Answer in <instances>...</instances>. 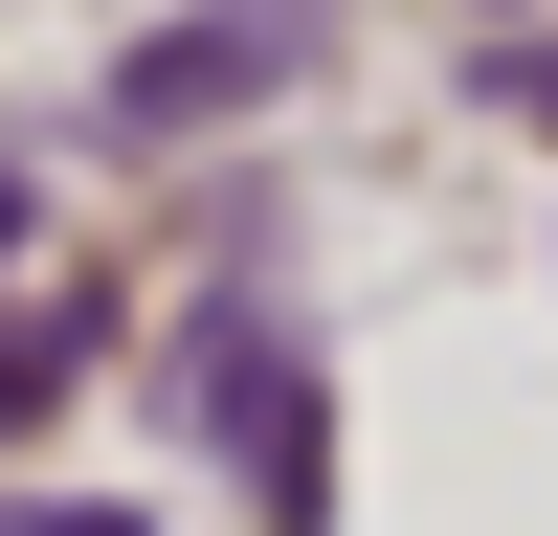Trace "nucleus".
<instances>
[{"label":"nucleus","mask_w":558,"mask_h":536,"mask_svg":"<svg viewBox=\"0 0 558 536\" xmlns=\"http://www.w3.org/2000/svg\"><path fill=\"white\" fill-rule=\"evenodd\" d=\"M179 402H202V447L246 470V514H268V536L336 514V425H313V357L268 336V313H202V336H179Z\"/></svg>","instance_id":"obj_1"},{"label":"nucleus","mask_w":558,"mask_h":536,"mask_svg":"<svg viewBox=\"0 0 558 536\" xmlns=\"http://www.w3.org/2000/svg\"><path fill=\"white\" fill-rule=\"evenodd\" d=\"M313 23H336V0H179V23L134 45V68H112V134H134V157H179V134L268 112V89L313 68Z\"/></svg>","instance_id":"obj_2"},{"label":"nucleus","mask_w":558,"mask_h":536,"mask_svg":"<svg viewBox=\"0 0 558 536\" xmlns=\"http://www.w3.org/2000/svg\"><path fill=\"white\" fill-rule=\"evenodd\" d=\"M0 536H134V491H0Z\"/></svg>","instance_id":"obj_3"},{"label":"nucleus","mask_w":558,"mask_h":536,"mask_svg":"<svg viewBox=\"0 0 558 536\" xmlns=\"http://www.w3.org/2000/svg\"><path fill=\"white\" fill-rule=\"evenodd\" d=\"M492 89H514V112H558V45H492Z\"/></svg>","instance_id":"obj_4"},{"label":"nucleus","mask_w":558,"mask_h":536,"mask_svg":"<svg viewBox=\"0 0 558 536\" xmlns=\"http://www.w3.org/2000/svg\"><path fill=\"white\" fill-rule=\"evenodd\" d=\"M23 223H45V202H23V157H0V246H23Z\"/></svg>","instance_id":"obj_5"}]
</instances>
